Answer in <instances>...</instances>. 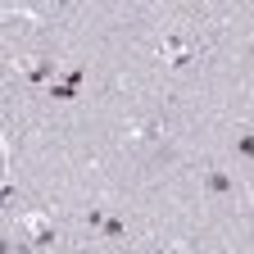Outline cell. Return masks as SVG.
I'll return each instance as SVG.
<instances>
[{"mask_svg":"<svg viewBox=\"0 0 254 254\" xmlns=\"http://www.w3.org/2000/svg\"><path fill=\"white\" fill-rule=\"evenodd\" d=\"M23 232L32 236V245H50L55 241V227H50L46 213H23Z\"/></svg>","mask_w":254,"mask_h":254,"instance_id":"6da1fadb","label":"cell"},{"mask_svg":"<svg viewBox=\"0 0 254 254\" xmlns=\"http://www.w3.org/2000/svg\"><path fill=\"white\" fill-rule=\"evenodd\" d=\"M204 190H209V195H232L236 182H232V173H222V168H204Z\"/></svg>","mask_w":254,"mask_h":254,"instance_id":"7a4b0ae2","label":"cell"},{"mask_svg":"<svg viewBox=\"0 0 254 254\" xmlns=\"http://www.w3.org/2000/svg\"><path fill=\"white\" fill-rule=\"evenodd\" d=\"M159 118H145V123H136V141H159Z\"/></svg>","mask_w":254,"mask_h":254,"instance_id":"3957f363","label":"cell"},{"mask_svg":"<svg viewBox=\"0 0 254 254\" xmlns=\"http://www.w3.org/2000/svg\"><path fill=\"white\" fill-rule=\"evenodd\" d=\"M236 154L241 159H254V132H241L236 136Z\"/></svg>","mask_w":254,"mask_h":254,"instance_id":"277c9868","label":"cell"},{"mask_svg":"<svg viewBox=\"0 0 254 254\" xmlns=\"http://www.w3.org/2000/svg\"><path fill=\"white\" fill-rule=\"evenodd\" d=\"M50 73H55V64H32V68H27V77H32V82H46Z\"/></svg>","mask_w":254,"mask_h":254,"instance_id":"5b68a950","label":"cell"},{"mask_svg":"<svg viewBox=\"0 0 254 254\" xmlns=\"http://www.w3.org/2000/svg\"><path fill=\"white\" fill-rule=\"evenodd\" d=\"M50 95H55V100H73L77 91H73V82H55V86H50Z\"/></svg>","mask_w":254,"mask_h":254,"instance_id":"8992f818","label":"cell"}]
</instances>
